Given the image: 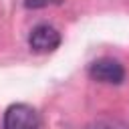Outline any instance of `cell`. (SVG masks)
I'll return each instance as SVG.
<instances>
[{"label": "cell", "instance_id": "obj_2", "mask_svg": "<svg viewBox=\"0 0 129 129\" xmlns=\"http://www.w3.org/2000/svg\"><path fill=\"white\" fill-rule=\"evenodd\" d=\"M89 77L93 81H99L105 85H121L125 79V69L119 60L103 56L89 64Z\"/></svg>", "mask_w": 129, "mask_h": 129}, {"label": "cell", "instance_id": "obj_1", "mask_svg": "<svg viewBox=\"0 0 129 129\" xmlns=\"http://www.w3.org/2000/svg\"><path fill=\"white\" fill-rule=\"evenodd\" d=\"M2 129H40V117L30 105L14 103L4 111Z\"/></svg>", "mask_w": 129, "mask_h": 129}, {"label": "cell", "instance_id": "obj_5", "mask_svg": "<svg viewBox=\"0 0 129 129\" xmlns=\"http://www.w3.org/2000/svg\"><path fill=\"white\" fill-rule=\"evenodd\" d=\"M93 129H129V127L123 125L121 121H111V119H107V121H99V123H95Z\"/></svg>", "mask_w": 129, "mask_h": 129}, {"label": "cell", "instance_id": "obj_3", "mask_svg": "<svg viewBox=\"0 0 129 129\" xmlns=\"http://www.w3.org/2000/svg\"><path fill=\"white\" fill-rule=\"evenodd\" d=\"M28 44L34 52H52L60 44V34L50 24H36L28 34Z\"/></svg>", "mask_w": 129, "mask_h": 129}, {"label": "cell", "instance_id": "obj_4", "mask_svg": "<svg viewBox=\"0 0 129 129\" xmlns=\"http://www.w3.org/2000/svg\"><path fill=\"white\" fill-rule=\"evenodd\" d=\"M60 4V0H24L26 8H46V6H54Z\"/></svg>", "mask_w": 129, "mask_h": 129}]
</instances>
